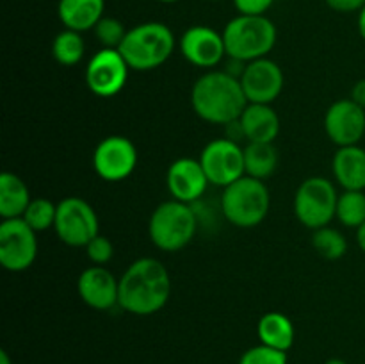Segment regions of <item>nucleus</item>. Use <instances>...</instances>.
Returning <instances> with one entry per match:
<instances>
[{
  "instance_id": "1",
  "label": "nucleus",
  "mask_w": 365,
  "mask_h": 364,
  "mask_svg": "<svg viewBox=\"0 0 365 364\" xmlns=\"http://www.w3.org/2000/svg\"><path fill=\"white\" fill-rule=\"evenodd\" d=\"M170 296V271L153 257L134 261L120 277V307L135 316L159 313Z\"/></svg>"
},
{
  "instance_id": "2",
  "label": "nucleus",
  "mask_w": 365,
  "mask_h": 364,
  "mask_svg": "<svg viewBox=\"0 0 365 364\" xmlns=\"http://www.w3.org/2000/svg\"><path fill=\"white\" fill-rule=\"evenodd\" d=\"M192 111L203 121L230 125L248 106L241 81L228 71H207L191 89Z\"/></svg>"
},
{
  "instance_id": "3",
  "label": "nucleus",
  "mask_w": 365,
  "mask_h": 364,
  "mask_svg": "<svg viewBox=\"0 0 365 364\" xmlns=\"http://www.w3.org/2000/svg\"><path fill=\"white\" fill-rule=\"evenodd\" d=\"M130 70L150 71L163 66L175 50V34L160 21H146L128 29L118 49Z\"/></svg>"
},
{
  "instance_id": "4",
  "label": "nucleus",
  "mask_w": 365,
  "mask_h": 364,
  "mask_svg": "<svg viewBox=\"0 0 365 364\" xmlns=\"http://www.w3.org/2000/svg\"><path fill=\"white\" fill-rule=\"evenodd\" d=\"M277 36V27L269 18H266V14H239L228 21L223 31L227 56L241 63L262 59L273 50Z\"/></svg>"
},
{
  "instance_id": "5",
  "label": "nucleus",
  "mask_w": 365,
  "mask_h": 364,
  "mask_svg": "<svg viewBox=\"0 0 365 364\" xmlns=\"http://www.w3.org/2000/svg\"><path fill=\"white\" fill-rule=\"evenodd\" d=\"M271 207V195L264 181L245 175L234 184L223 188L221 213L234 227L253 228L266 220Z\"/></svg>"
},
{
  "instance_id": "6",
  "label": "nucleus",
  "mask_w": 365,
  "mask_h": 364,
  "mask_svg": "<svg viewBox=\"0 0 365 364\" xmlns=\"http://www.w3.org/2000/svg\"><path fill=\"white\" fill-rule=\"evenodd\" d=\"M198 231V216L191 203L168 200L150 216L148 236L153 245L164 252H178L185 248Z\"/></svg>"
},
{
  "instance_id": "7",
  "label": "nucleus",
  "mask_w": 365,
  "mask_h": 364,
  "mask_svg": "<svg viewBox=\"0 0 365 364\" xmlns=\"http://www.w3.org/2000/svg\"><path fill=\"white\" fill-rule=\"evenodd\" d=\"M339 193L331 181L309 177L299 184L294 195V214L307 228L327 227L335 218Z\"/></svg>"
},
{
  "instance_id": "8",
  "label": "nucleus",
  "mask_w": 365,
  "mask_h": 364,
  "mask_svg": "<svg viewBox=\"0 0 365 364\" xmlns=\"http://www.w3.org/2000/svg\"><path fill=\"white\" fill-rule=\"evenodd\" d=\"M100 221L91 203L81 196H68L57 203V216L53 231L57 238L73 248H86L95 236H98Z\"/></svg>"
},
{
  "instance_id": "9",
  "label": "nucleus",
  "mask_w": 365,
  "mask_h": 364,
  "mask_svg": "<svg viewBox=\"0 0 365 364\" xmlns=\"http://www.w3.org/2000/svg\"><path fill=\"white\" fill-rule=\"evenodd\" d=\"M200 163L210 184L227 188L246 175L245 148L230 138H217L207 143L200 153Z\"/></svg>"
},
{
  "instance_id": "10",
  "label": "nucleus",
  "mask_w": 365,
  "mask_h": 364,
  "mask_svg": "<svg viewBox=\"0 0 365 364\" xmlns=\"http://www.w3.org/2000/svg\"><path fill=\"white\" fill-rule=\"evenodd\" d=\"M38 232L24 218L4 220L0 225V264L7 271H25L38 256Z\"/></svg>"
},
{
  "instance_id": "11",
  "label": "nucleus",
  "mask_w": 365,
  "mask_h": 364,
  "mask_svg": "<svg viewBox=\"0 0 365 364\" xmlns=\"http://www.w3.org/2000/svg\"><path fill=\"white\" fill-rule=\"evenodd\" d=\"M128 70L130 66L120 50L100 49L86 66V84L93 95L109 98L125 88Z\"/></svg>"
},
{
  "instance_id": "12",
  "label": "nucleus",
  "mask_w": 365,
  "mask_h": 364,
  "mask_svg": "<svg viewBox=\"0 0 365 364\" xmlns=\"http://www.w3.org/2000/svg\"><path fill=\"white\" fill-rule=\"evenodd\" d=\"M138 166V150L125 136H107L93 152V168L107 182H120L130 177Z\"/></svg>"
},
{
  "instance_id": "13",
  "label": "nucleus",
  "mask_w": 365,
  "mask_h": 364,
  "mask_svg": "<svg viewBox=\"0 0 365 364\" xmlns=\"http://www.w3.org/2000/svg\"><path fill=\"white\" fill-rule=\"evenodd\" d=\"M241 86L248 103H273L284 89V71L274 61L262 57L246 64Z\"/></svg>"
},
{
  "instance_id": "14",
  "label": "nucleus",
  "mask_w": 365,
  "mask_h": 364,
  "mask_svg": "<svg viewBox=\"0 0 365 364\" xmlns=\"http://www.w3.org/2000/svg\"><path fill=\"white\" fill-rule=\"evenodd\" d=\"M324 131L339 148L359 145L365 134V109L351 98L337 100L324 114Z\"/></svg>"
},
{
  "instance_id": "15",
  "label": "nucleus",
  "mask_w": 365,
  "mask_h": 364,
  "mask_svg": "<svg viewBox=\"0 0 365 364\" xmlns=\"http://www.w3.org/2000/svg\"><path fill=\"white\" fill-rule=\"evenodd\" d=\"M180 52L195 66L214 68L227 56L223 32L207 25L189 27L180 38Z\"/></svg>"
},
{
  "instance_id": "16",
  "label": "nucleus",
  "mask_w": 365,
  "mask_h": 364,
  "mask_svg": "<svg viewBox=\"0 0 365 364\" xmlns=\"http://www.w3.org/2000/svg\"><path fill=\"white\" fill-rule=\"evenodd\" d=\"M166 184L175 200L192 206L200 196H203L210 182L200 159L180 157L168 168Z\"/></svg>"
},
{
  "instance_id": "17",
  "label": "nucleus",
  "mask_w": 365,
  "mask_h": 364,
  "mask_svg": "<svg viewBox=\"0 0 365 364\" xmlns=\"http://www.w3.org/2000/svg\"><path fill=\"white\" fill-rule=\"evenodd\" d=\"M77 289L82 302L91 309L109 310L120 305V278L103 266L86 268L78 277Z\"/></svg>"
},
{
  "instance_id": "18",
  "label": "nucleus",
  "mask_w": 365,
  "mask_h": 364,
  "mask_svg": "<svg viewBox=\"0 0 365 364\" xmlns=\"http://www.w3.org/2000/svg\"><path fill=\"white\" fill-rule=\"evenodd\" d=\"M239 123L248 143H273L280 132V118L269 103H248Z\"/></svg>"
},
{
  "instance_id": "19",
  "label": "nucleus",
  "mask_w": 365,
  "mask_h": 364,
  "mask_svg": "<svg viewBox=\"0 0 365 364\" xmlns=\"http://www.w3.org/2000/svg\"><path fill=\"white\" fill-rule=\"evenodd\" d=\"M335 181L344 189H365V150L359 145L341 146L331 161Z\"/></svg>"
},
{
  "instance_id": "20",
  "label": "nucleus",
  "mask_w": 365,
  "mask_h": 364,
  "mask_svg": "<svg viewBox=\"0 0 365 364\" xmlns=\"http://www.w3.org/2000/svg\"><path fill=\"white\" fill-rule=\"evenodd\" d=\"M106 0H59L57 14L70 31L84 32L95 29L103 18Z\"/></svg>"
},
{
  "instance_id": "21",
  "label": "nucleus",
  "mask_w": 365,
  "mask_h": 364,
  "mask_svg": "<svg viewBox=\"0 0 365 364\" xmlns=\"http://www.w3.org/2000/svg\"><path fill=\"white\" fill-rule=\"evenodd\" d=\"M257 334H259L262 345L287 352L294 343L296 332L291 318L285 316L284 313H278V310H269L259 320Z\"/></svg>"
},
{
  "instance_id": "22",
  "label": "nucleus",
  "mask_w": 365,
  "mask_h": 364,
  "mask_svg": "<svg viewBox=\"0 0 365 364\" xmlns=\"http://www.w3.org/2000/svg\"><path fill=\"white\" fill-rule=\"evenodd\" d=\"M31 200L27 184L18 175L11 171L0 175V216L4 220L24 216Z\"/></svg>"
},
{
  "instance_id": "23",
  "label": "nucleus",
  "mask_w": 365,
  "mask_h": 364,
  "mask_svg": "<svg viewBox=\"0 0 365 364\" xmlns=\"http://www.w3.org/2000/svg\"><path fill=\"white\" fill-rule=\"evenodd\" d=\"M278 166V152L273 143H248L245 146L246 175L266 181Z\"/></svg>"
},
{
  "instance_id": "24",
  "label": "nucleus",
  "mask_w": 365,
  "mask_h": 364,
  "mask_svg": "<svg viewBox=\"0 0 365 364\" xmlns=\"http://www.w3.org/2000/svg\"><path fill=\"white\" fill-rule=\"evenodd\" d=\"M86 54V43L81 32L64 29L63 32L53 38L52 56L63 66H75L82 61Z\"/></svg>"
},
{
  "instance_id": "25",
  "label": "nucleus",
  "mask_w": 365,
  "mask_h": 364,
  "mask_svg": "<svg viewBox=\"0 0 365 364\" xmlns=\"http://www.w3.org/2000/svg\"><path fill=\"white\" fill-rule=\"evenodd\" d=\"M335 218L348 228H360L365 223V193L344 189L339 195Z\"/></svg>"
},
{
  "instance_id": "26",
  "label": "nucleus",
  "mask_w": 365,
  "mask_h": 364,
  "mask_svg": "<svg viewBox=\"0 0 365 364\" xmlns=\"http://www.w3.org/2000/svg\"><path fill=\"white\" fill-rule=\"evenodd\" d=\"M312 246L323 259L328 261L341 259L348 252V241H346L344 234L328 225L314 231Z\"/></svg>"
},
{
  "instance_id": "27",
  "label": "nucleus",
  "mask_w": 365,
  "mask_h": 364,
  "mask_svg": "<svg viewBox=\"0 0 365 364\" xmlns=\"http://www.w3.org/2000/svg\"><path fill=\"white\" fill-rule=\"evenodd\" d=\"M56 216H57V206L48 198H32L29 203L27 211L24 213V220L27 221V225L31 228H34L36 232L48 231L53 228L56 225Z\"/></svg>"
},
{
  "instance_id": "28",
  "label": "nucleus",
  "mask_w": 365,
  "mask_h": 364,
  "mask_svg": "<svg viewBox=\"0 0 365 364\" xmlns=\"http://www.w3.org/2000/svg\"><path fill=\"white\" fill-rule=\"evenodd\" d=\"M93 31H95L96 39L102 43L103 49H120L128 32L120 20L106 16L96 24V27Z\"/></svg>"
},
{
  "instance_id": "29",
  "label": "nucleus",
  "mask_w": 365,
  "mask_h": 364,
  "mask_svg": "<svg viewBox=\"0 0 365 364\" xmlns=\"http://www.w3.org/2000/svg\"><path fill=\"white\" fill-rule=\"evenodd\" d=\"M239 364H287V352L271 348L266 345H257L246 350L239 359Z\"/></svg>"
},
{
  "instance_id": "30",
  "label": "nucleus",
  "mask_w": 365,
  "mask_h": 364,
  "mask_svg": "<svg viewBox=\"0 0 365 364\" xmlns=\"http://www.w3.org/2000/svg\"><path fill=\"white\" fill-rule=\"evenodd\" d=\"M86 253H88L89 261H91L95 266H103V264L109 263L114 256V245L110 243L109 238L98 234L88 243L86 246Z\"/></svg>"
},
{
  "instance_id": "31",
  "label": "nucleus",
  "mask_w": 365,
  "mask_h": 364,
  "mask_svg": "<svg viewBox=\"0 0 365 364\" xmlns=\"http://www.w3.org/2000/svg\"><path fill=\"white\" fill-rule=\"evenodd\" d=\"M273 2L274 0H234V6L239 11V14L262 16L273 6Z\"/></svg>"
},
{
  "instance_id": "32",
  "label": "nucleus",
  "mask_w": 365,
  "mask_h": 364,
  "mask_svg": "<svg viewBox=\"0 0 365 364\" xmlns=\"http://www.w3.org/2000/svg\"><path fill=\"white\" fill-rule=\"evenodd\" d=\"M328 7L339 13H355V11H362L365 6V0H324Z\"/></svg>"
},
{
  "instance_id": "33",
  "label": "nucleus",
  "mask_w": 365,
  "mask_h": 364,
  "mask_svg": "<svg viewBox=\"0 0 365 364\" xmlns=\"http://www.w3.org/2000/svg\"><path fill=\"white\" fill-rule=\"evenodd\" d=\"M351 100L365 109V79H360L351 89Z\"/></svg>"
},
{
  "instance_id": "34",
  "label": "nucleus",
  "mask_w": 365,
  "mask_h": 364,
  "mask_svg": "<svg viewBox=\"0 0 365 364\" xmlns=\"http://www.w3.org/2000/svg\"><path fill=\"white\" fill-rule=\"evenodd\" d=\"M356 241H359V246L365 253V223L360 228H356Z\"/></svg>"
},
{
  "instance_id": "35",
  "label": "nucleus",
  "mask_w": 365,
  "mask_h": 364,
  "mask_svg": "<svg viewBox=\"0 0 365 364\" xmlns=\"http://www.w3.org/2000/svg\"><path fill=\"white\" fill-rule=\"evenodd\" d=\"M359 32H360V36H362L364 41H365V6L362 7V11L359 13Z\"/></svg>"
},
{
  "instance_id": "36",
  "label": "nucleus",
  "mask_w": 365,
  "mask_h": 364,
  "mask_svg": "<svg viewBox=\"0 0 365 364\" xmlns=\"http://www.w3.org/2000/svg\"><path fill=\"white\" fill-rule=\"evenodd\" d=\"M0 364H13L11 363V359H9V355H7L6 350H2V352H0Z\"/></svg>"
},
{
  "instance_id": "37",
  "label": "nucleus",
  "mask_w": 365,
  "mask_h": 364,
  "mask_svg": "<svg viewBox=\"0 0 365 364\" xmlns=\"http://www.w3.org/2000/svg\"><path fill=\"white\" fill-rule=\"evenodd\" d=\"M324 364H348V363H346V360H342V359H339V357H334V359H328Z\"/></svg>"
},
{
  "instance_id": "38",
  "label": "nucleus",
  "mask_w": 365,
  "mask_h": 364,
  "mask_svg": "<svg viewBox=\"0 0 365 364\" xmlns=\"http://www.w3.org/2000/svg\"><path fill=\"white\" fill-rule=\"evenodd\" d=\"M159 2H164V4H173V2H178V0H159Z\"/></svg>"
}]
</instances>
